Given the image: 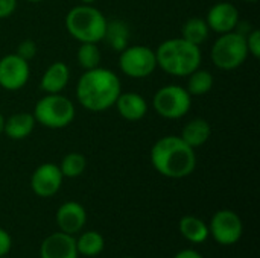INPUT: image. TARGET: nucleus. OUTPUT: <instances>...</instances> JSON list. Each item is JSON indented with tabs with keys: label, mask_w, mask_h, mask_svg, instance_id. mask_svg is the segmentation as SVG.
Segmentation results:
<instances>
[{
	"label": "nucleus",
	"mask_w": 260,
	"mask_h": 258,
	"mask_svg": "<svg viewBox=\"0 0 260 258\" xmlns=\"http://www.w3.org/2000/svg\"><path fill=\"white\" fill-rule=\"evenodd\" d=\"M122 84L119 76L105 67L85 70L76 85V99L82 108L91 113H102L114 106Z\"/></svg>",
	"instance_id": "nucleus-1"
},
{
	"label": "nucleus",
	"mask_w": 260,
	"mask_h": 258,
	"mask_svg": "<svg viewBox=\"0 0 260 258\" xmlns=\"http://www.w3.org/2000/svg\"><path fill=\"white\" fill-rule=\"evenodd\" d=\"M151 164L163 176L181 179L197 167V154L180 135H165L151 148Z\"/></svg>",
	"instance_id": "nucleus-2"
},
{
	"label": "nucleus",
	"mask_w": 260,
	"mask_h": 258,
	"mask_svg": "<svg viewBox=\"0 0 260 258\" xmlns=\"http://www.w3.org/2000/svg\"><path fill=\"white\" fill-rule=\"evenodd\" d=\"M155 58L157 67H160L165 73L184 78L200 68L203 55L200 46H195L180 36L163 41L155 50Z\"/></svg>",
	"instance_id": "nucleus-3"
},
{
	"label": "nucleus",
	"mask_w": 260,
	"mask_h": 258,
	"mask_svg": "<svg viewBox=\"0 0 260 258\" xmlns=\"http://www.w3.org/2000/svg\"><path fill=\"white\" fill-rule=\"evenodd\" d=\"M105 15L93 5H76L66 15L67 32L79 43H99L107 27Z\"/></svg>",
	"instance_id": "nucleus-4"
},
{
	"label": "nucleus",
	"mask_w": 260,
	"mask_h": 258,
	"mask_svg": "<svg viewBox=\"0 0 260 258\" xmlns=\"http://www.w3.org/2000/svg\"><path fill=\"white\" fill-rule=\"evenodd\" d=\"M75 103L61 93L46 94L35 103L34 108L35 122L49 129H62L69 126L75 120Z\"/></svg>",
	"instance_id": "nucleus-5"
},
{
	"label": "nucleus",
	"mask_w": 260,
	"mask_h": 258,
	"mask_svg": "<svg viewBox=\"0 0 260 258\" xmlns=\"http://www.w3.org/2000/svg\"><path fill=\"white\" fill-rule=\"evenodd\" d=\"M210 56L213 64L221 70L230 71L239 68L248 58L245 33L238 30L221 33L212 46Z\"/></svg>",
	"instance_id": "nucleus-6"
},
{
	"label": "nucleus",
	"mask_w": 260,
	"mask_h": 258,
	"mask_svg": "<svg viewBox=\"0 0 260 258\" xmlns=\"http://www.w3.org/2000/svg\"><path fill=\"white\" fill-rule=\"evenodd\" d=\"M152 106L160 117L178 120L190 111L192 96L187 93L186 87L169 84L157 90L152 99Z\"/></svg>",
	"instance_id": "nucleus-7"
},
{
	"label": "nucleus",
	"mask_w": 260,
	"mask_h": 258,
	"mask_svg": "<svg viewBox=\"0 0 260 258\" xmlns=\"http://www.w3.org/2000/svg\"><path fill=\"white\" fill-rule=\"evenodd\" d=\"M119 67L123 75L133 79H145L157 68L155 50L148 46H128L120 52Z\"/></svg>",
	"instance_id": "nucleus-8"
},
{
	"label": "nucleus",
	"mask_w": 260,
	"mask_h": 258,
	"mask_svg": "<svg viewBox=\"0 0 260 258\" xmlns=\"http://www.w3.org/2000/svg\"><path fill=\"white\" fill-rule=\"evenodd\" d=\"M242 231H244L242 220L232 210L216 211L209 225V234H212L215 242L224 246L238 243L239 239L242 237Z\"/></svg>",
	"instance_id": "nucleus-9"
},
{
	"label": "nucleus",
	"mask_w": 260,
	"mask_h": 258,
	"mask_svg": "<svg viewBox=\"0 0 260 258\" xmlns=\"http://www.w3.org/2000/svg\"><path fill=\"white\" fill-rule=\"evenodd\" d=\"M30 75L29 62L20 58L17 53L5 55L0 59V87L6 91L21 90Z\"/></svg>",
	"instance_id": "nucleus-10"
},
{
	"label": "nucleus",
	"mask_w": 260,
	"mask_h": 258,
	"mask_svg": "<svg viewBox=\"0 0 260 258\" xmlns=\"http://www.w3.org/2000/svg\"><path fill=\"white\" fill-rule=\"evenodd\" d=\"M62 173L59 166L53 163H44L38 166L30 176V189L40 198H50L58 193L62 186Z\"/></svg>",
	"instance_id": "nucleus-11"
},
{
	"label": "nucleus",
	"mask_w": 260,
	"mask_h": 258,
	"mask_svg": "<svg viewBox=\"0 0 260 258\" xmlns=\"http://www.w3.org/2000/svg\"><path fill=\"white\" fill-rule=\"evenodd\" d=\"M204 20L210 30L219 35L227 33L239 26V9L230 2H218L209 9Z\"/></svg>",
	"instance_id": "nucleus-12"
},
{
	"label": "nucleus",
	"mask_w": 260,
	"mask_h": 258,
	"mask_svg": "<svg viewBox=\"0 0 260 258\" xmlns=\"http://www.w3.org/2000/svg\"><path fill=\"white\" fill-rule=\"evenodd\" d=\"M41 258H78L76 239L62 231L47 236L40 249Z\"/></svg>",
	"instance_id": "nucleus-13"
},
{
	"label": "nucleus",
	"mask_w": 260,
	"mask_h": 258,
	"mask_svg": "<svg viewBox=\"0 0 260 258\" xmlns=\"http://www.w3.org/2000/svg\"><path fill=\"white\" fill-rule=\"evenodd\" d=\"M87 222V213L85 208L75 201L64 202L58 211H56V224L59 227V231L66 234H76L79 233Z\"/></svg>",
	"instance_id": "nucleus-14"
},
{
	"label": "nucleus",
	"mask_w": 260,
	"mask_h": 258,
	"mask_svg": "<svg viewBox=\"0 0 260 258\" xmlns=\"http://www.w3.org/2000/svg\"><path fill=\"white\" fill-rule=\"evenodd\" d=\"M114 106L117 108V113L122 119L128 122H139L142 120L148 113V102L146 99L139 93H120Z\"/></svg>",
	"instance_id": "nucleus-15"
},
{
	"label": "nucleus",
	"mask_w": 260,
	"mask_h": 258,
	"mask_svg": "<svg viewBox=\"0 0 260 258\" xmlns=\"http://www.w3.org/2000/svg\"><path fill=\"white\" fill-rule=\"evenodd\" d=\"M69 81H70V68L62 61H56L46 68L40 82V88L46 94H58L67 87Z\"/></svg>",
	"instance_id": "nucleus-16"
},
{
	"label": "nucleus",
	"mask_w": 260,
	"mask_h": 258,
	"mask_svg": "<svg viewBox=\"0 0 260 258\" xmlns=\"http://www.w3.org/2000/svg\"><path fill=\"white\" fill-rule=\"evenodd\" d=\"M35 125L37 122H35L34 114L15 113L5 120L3 134L11 140H24L32 134Z\"/></svg>",
	"instance_id": "nucleus-17"
},
{
	"label": "nucleus",
	"mask_w": 260,
	"mask_h": 258,
	"mask_svg": "<svg viewBox=\"0 0 260 258\" xmlns=\"http://www.w3.org/2000/svg\"><path fill=\"white\" fill-rule=\"evenodd\" d=\"M212 135V128H210V123L206 120V119H193L190 122H187L184 126H183V131H181V138L193 149L206 144L209 141Z\"/></svg>",
	"instance_id": "nucleus-18"
},
{
	"label": "nucleus",
	"mask_w": 260,
	"mask_h": 258,
	"mask_svg": "<svg viewBox=\"0 0 260 258\" xmlns=\"http://www.w3.org/2000/svg\"><path fill=\"white\" fill-rule=\"evenodd\" d=\"M104 40H105L107 44H108L113 50H116V52H122L125 47H128V41H129V27H128L126 21H123V20H120V18H114V20L107 21Z\"/></svg>",
	"instance_id": "nucleus-19"
},
{
	"label": "nucleus",
	"mask_w": 260,
	"mask_h": 258,
	"mask_svg": "<svg viewBox=\"0 0 260 258\" xmlns=\"http://www.w3.org/2000/svg\"><path fill=\"white\" fill-rule=\"evenodd\" d=\"M180 233L192 243H204L209 239V225L195 216H184L180 220Z\"/></svg>",
	"instance_id": "nucleus-20"
},
{
	"label": "nucleus",
	"mask_w": 260,
	"mask_h": 258,
	"mask_svg": "<svg viewBox=\"0 0 260 258\" xmlns=\"http://www.w3.org/2000/svg\"><path fill=\"white\" fill-rule=\"evenodd\" d=\"M209 35H210V29H209L206 20L200 18V17L189 18L181 27V38L195 46L204 44L207 41Z\"/></svg>",
	"instance_id": "nucleus-21"
},
{
	"label": "nucleus",
	"mask_w": 260,
	"mask_h": 258,
	"mask_svg": "<svg viewBox=\"0 0 260 258\" xmlns=\"http://www.w3.org/2000/svg\"><path fill=\"white\" fill-rule=\"evenodd\" d=\"M105 242L101 233L98 231H87L79 236L76 240V249L78 254L85 257H96L104 251Z\"/></svg>",
	"instance_id": "nucleus-22"
},
{
	"label": "nucleus",
	"mask_w": 260,
	"mask_h": 258,
	"mask_svg": "<svg viewBox=\"0 0 260 258\" xmlns=\"http://www.w3.org/2000/svg\"><path fill=\"white\" fill-rule=\"evenodd\" d=\"M213 82H215V79L209 70L197 68L195 71H192L189 75L186 90L190 96H204L212 90Z\"/></svg>",
	"instance_id": "nucleus-23"
},
{
	"label": "nucleus",
	"mask_w": 260,
	"mask_h": 258,
	"mask_svg": "<svg viewBox=\"0 0 260 258\" xmlns=\"http://www.w3.org/2000/svg\"><path fill=\"white\" fill-rule=\"evenodd\" d=\"M76 59L84 70H91L99 67L102 55L98 47V43H81L76 52Z\"/></svg>",
	"instance_id": "nucleus-24"
},
{
	"label": "nucleus",
	"mask_w": 260,
	"mask_h": 258,
	"mask_svg": "<svg viewBox=\"0 0 260 258\" xmlns=\"http://www.w3.org/2000/svg\"><path fill=\"white\" fill-rule=\"evenodd\" d=\"M85 167H87V160L79 152L67 154L59 164V170L64 178H78L84 173Z\"/></svg>",
	"instance_id": "nucleus-25"
},
{
	"label": "nucleus",
	"mask_w": 260,
	"mask_h": 258,
	"mask_svg": "<svg viewBox=\"0 0 260 258\" xmlns=\"http://www.w3.org/2000/svg\"><path fill=\"white\" fill-rule=\"evenodd\" d=\"M245 41H247V49L248 55L253 58H260V30L259 29H251L248 33H245Z\"/></svg>",
	"instance_id": "nucleus-26"
},
{
	"label": "nucleus",
	"mask_w": 260,
	"mask_h": 258,
	"mask_svg": "<svg viewBox=\"0 0 260 258\" xmlns=\"http://www.w3.org/2000/svg\"><path fill=\"white\" fill-rule=\"evenodd\" d=\"M15 53L20 56V58H23L24 61H30L35 55H37V44H35V41L34 40H23L18 46H17V50H15Z\"/></svg>",
	"instance_id": "nucleus-27"
},
{
	"label": "nucleus",
	"mask_w": 260,
	"mask_h": 258,
	"mask_svg": "<svg viewBox=\"0 0 260 258\" xmlns=\"http://www.w3.org/2000/svg\"><path fill=\"white\" fill-rule=\"evenodd\" d=\"M17 9V0H0V20L11 17Z\"/></svg>",
	"instance_id": "nucleus-28"
},
{
	"label": "nucleus",
	"mask_w": 260,
	"mask_h": 258,
	"mask_svg": "<svg viewBox=\"0 0 260 258\" xmlns=\"http://www.w3.org/2000/svg\"><path fill=\"white\" fill-rule=\"evenodd\" d=\"M11 246H12V239L11 236L0 228V257H6L8 252L11 251Z\"/></svg>",
	"instance_id": "nucleus-29"
},
{
	"label": "nucleus",
	"mask_w": 260,
	"mask_h": 258,
	"mask_svg": "<svg viewBox=\"0 0 260 258\" xmlns=\"http://www.w3.org/2000/svg\"><path fill=\"white\" fill-rule=\"evenodd\" d=\"M174 258H203V255L200 252L193 251V249H183L178 254H175Z\"/></svg>",
	"instance_id": "nucleus-30"
},
{
	"label": "nucleus",
	"mask_w": 260,
	"mask_h": 258,
	"mask_svg": "<svg viewBox=\"0 0 260 258\" xmlns=\"http://www.w3.org/2000/svg\"><path fill=\"white\" fill-rule=\"evenodd\" d=\"M3 128H5V117L0 113V135H3Z\"/></svg>",
	"instance_id": "nucleus-31"
},
{
	"label": "nucleus",
	"mask_w": 260,
	"mask_h": 258,
	"mask_svg": "<svg viewBox=\"0 0 260 258\" xmlns=\"http://www.w3.org/2000/svg\"><path fill=\"white\" fill-rule=\"evenodd\" d=\"M81 3H84V5H91L93 2H96V0H79Z\"/></svg>",
	"instance_id": "nucleus-32"
},
{
	"label": "nucleus",
	"mask_w": 260,
	"mask_h": 258,
	"mask_svg": "<svg viewBox=\"0 0 260 258\" xmlns=\"http://www.w3.org/2000/svg\"><path fill=\"white\" fill-rule=\"evenodd\" d=\"M27 2H30V3H40V2H44V0H27Z\"/></svg>",
	"instance_id": "nucleus-33"
},
{
	"label": "nucleus",
	"mask_w": 260,
	"mask_h": 258,
	"mask_svg": "<svg viewBox=\"0 0 260 258\" xmlns=\"http://www.w3.org/2000/svg\"><path fill=\"white\" fill-rule=\"evenodd\" d=\"M244 2H248V3H254V2H257V0H244Z\"/></svg>",
	"instance_id": "nucleus-34"
},
{
	"label": "nucleus",
	"mask_w": 260,
	"mask_h": 258,
	"mask_svg": "<svg viewBox=\"0 0 260 258\" xmlns=\"http://www.w3.org/2000/svg\"><path fill=\"white\" fill-rule=\"evenodd\" d=\"M123 258H133V257H123Z\"/></svg>",
	"instance_id": "nucleus-35"
},
{
	"label": "nucleus",
	"mask_w": 260,
	"mask_h": 258,
	"mask_svg": "<svg viewBox=\"0 0 260 258\" xmlns=\"http://www.w3.org/2000/svg\"><path fill=\"white\" fill-rule=\"evenodd\" d=\"M0 258H6V257H0Z\"/></svg>",
	"instance_id": "nucleus-36"
}]
</instances>
